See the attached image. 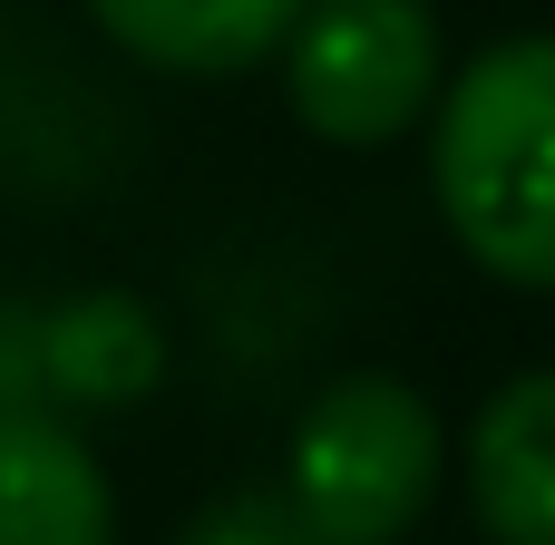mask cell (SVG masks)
<instances>
[{"label":"cell","mask_w":555,"mask_h":545,"mask_svg":"<svg viewBox=\"0 0 555 545\" xmlns=\"http://www.w3.org/2000/svg\"><path fill=\"white\" fill-rule=\"evenodd\" d=\"M429 185L459 254L517 293H555V39L478 49L429 127Z\"/></svg>","instance_id":"obj_1"},{"label":"cell","mask_w":555,"mask_h":545,"mask_svg":"<svg viewBox=\"0 0 555 545\" xmlns=\"http://www.w3.org/2000/svg\"><path fill=\"white\" fill-rule=\"evenodd\" d=\"M439 410L400 371H351L293 429V517L332 545H400L439 497Z\"/></svg>","instance_id":"obj_2"},{"label":"cell","mask_w":555,"mask_h":545,"mask_svg":"<svg viewBox=\"0 0 555 545\" xmlns=\"http://www.w3.org/2000/svg\"><path fill=\"white\" fill-rule=\"evenodd\" d=\"M283 98L322 146H390L429 117L439 88V10L429 0H312L283 49Z\"/></svg>","instance_id":"obj_3"},{"label":"cell","mask_w":555,"mask_h":545,"mask_svg":"<svg viewBox=\"0 0 555 545\" xmlns=\"http://www.w3.org/2000/svg\"><path fill=\"white\" fill-rule=\"evenodd\" d=\"M0 545H117L98 458L49 410H0Z\"/></svg>","instance_id":"obj_4"},{"label":"cell","mask_w":555,"mask_h":545,"mask_svg":"<svg viewBox=\"0 0 555 545\" xmlns=\"http://www.w3.org/2000/svg\"><path fill=\"white\" fill-rule=\"evenodd\" d=\"M468 507L488 545H555V371H517L468 429Z\"/></svg>","instance_id":"obj_5"},{"label":"cell","mask_w":555,"mask_h":545,"mask_svg":"<svg viewBox=\"0 0 555 545\" xmlns=\"http://www.w3.org/2000/svg\"><path fill=\"white\" fill-rule=\"evenodd\" d=\"M88 20L166 78H234V68L293 49L312 0H88Z\"/></svg>","instance_id":"obj_6"},{"label":"cell","mask_w":555,"mask_h":545,"mask_svg":"<svg viewBox=\"0 0 555 545\" xmlns=\"http://www.w3.org/2000/svg\"><path fill=\"white\" fill-rule=\"evenodd\" d=\"M39 361H49V380L68 400H137L156 380V322L127 293H88V302H68L49 322Z\"/></svg>","instance_id":"obj_7"},{"label":"cell","mask_w":555,"mask_h":545,"mask_svg":"<svg viewBox=\"0 0 555 545\" xmlns=\"http://www.w3.org/2000/svg\"><path fill=\"white\" fill-rule=\"evenodd\" d=\"M176 545H332V536H312L293 517V497H224V507H205Z\"/></svg>","instance_id":"obj_8"}]
</instances>
